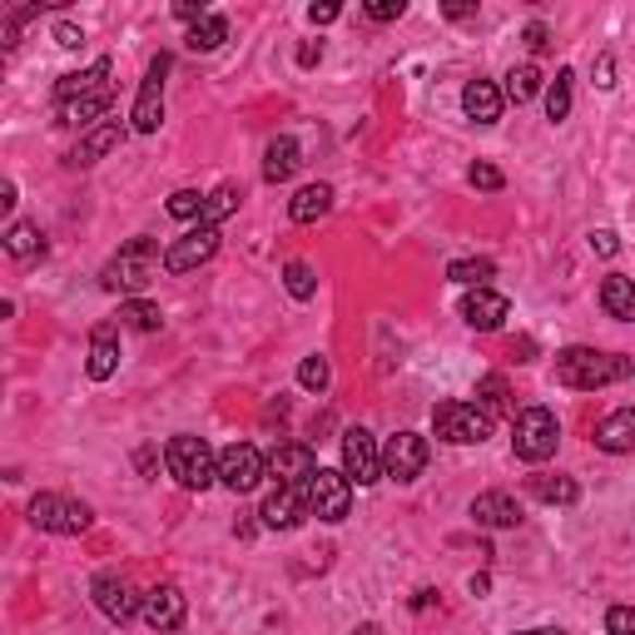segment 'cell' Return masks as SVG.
<instances>
[{
  "mask_svg": "<svg viewBox=\"0 0 635 635\" xmlns=\"http://www.w3.org/2000/svg\"><path fill=\"white\" fill-rule=\"evenodd\" d=\"M631 373H635V357L625 353H601V347H566V353H557V382L576 392L611 388V382H625Z\"/></svg>",
  "mask_w": 635,
  "mask_h": 635,
  "instance_id": "6da1fadb",
  "label": "cell"
},
{
  "mask_svg": "<svg viewBox=\"0 0 635 635\" xmlns=\"http://www.w3.org/2000/svg\"><path fill=\"white\" fill-rule=\"evenodd\" d=\"M155 264H159V248H155V239L149 234H139V239H130V244L120 248V254L105 264V273H100V283L110 293H145L149 289V279H155Z\"/></svg>",
  "mask_w": 635,
  "mask_h": 635,
  "instance_id": "7a4b0ae2",
  "label": "cell"
},
{
  "mask_svg": "<svg viewBox=\"0 0 635 635\" xmlns=\"http://www.w3.org/2000/svg\"><path fill=\"white\" fill-rule=\"evenodd\" d=\"M164 462H169V477L190 491H204L219 481V457H213V447L204 442V437H190V432L169 437Z\"/></svg>",
  "mask_w": 635,
  "mask_h": 635,
  "instance_id": "3957f363",
  "label": "cell"
},
{
  "mask_svg": "<svg viewBox=\"0 0 635 635\" xmlns=\"http://www.w3.org/2000/svg\"><path fill=\"white\" fill-rule=\"evenodd\" d=\"M561 442V423L551 407H526L516 413V427H512V452L522 462H547Z\"/></svg>",
  "mask_w": 635,
  "mask_h": 635,
  "instance_id": "277c9868",
  "label": "cell"
},
{
  "mask_svg": "<svg viewBox=\"0 0 635 635\" xmlns=\"http://www.w3.org/2000/svg\"><path fill=\"white\" fill-rule=\"evenodd\" d=\"M30 522L40 532H56V536H85L95 526V512L75 497H60V491H40L30 502Z\"/></svg>",
  "mask_w": 635,
  "mask_h": 635,
  "instance_id": "5b68a950",
  "label": "cell"
},
{
  "mask_svg": "<svg viewBox=\"0 0 635 635\" xmlns=\"http://www.w3.org/2000/svg\"><path fill=\"white\" fill-rule=\"evenodd\" d=\"M303 502H308V512L318 522H343L353 512V481H347V472L318 467L308 477V487H303Z\"/></svg>",
  "mask_w": 635,
  "mask_h": 635,
  "instance_id": "8992f818",
  "label": "cell"
},
{
  "mask_svg": "<svg viewBox=\"0 0 635 635\" xmlns=\"http://www.w3.org/2000/svg\"><path fill=\"white\" fill-rule=\"evenodd\" d=\"M432 427H437V437L452 447H477L491 437V417L481 413L477 402H442L432 413Z\"/></svg>",
  "mask_w": 635,
  "mask_h": 635,
  "instance_id": "52a82bcc",
  "label": "cell"
},
{
  "mask_svg": "<svg viewBox=\"0 0 635 635\" xmlns=\"http://www.w3.org/2000/svg\"><path fill=\"white\" fill-rule=\"evenodd\" d=\"M264 477H268V457L258 452L254 442H234V447H223L219 452V481L234 491V497L254 491Z\"/></svg>",
  "mask_w": 635,
  "mask_h": 635,
  "instance_id": "ba28073f",
  "label": "cell"
},
{
  "mask_svg": "<svg viewBox=\"0 0 635 635\" xmlns=\"http://www.w3.org/2000/svg\"><path fill=\"white\" fill-rule=\"evenodd\" d=\"M343 472L357 487H378L382 481V452L368 427H347L343 432Z\"/></svg>",
  "mask_w": 635,
  "mask_h": 635,
  "instance_id": "9c48e42d",
  "label": "cell"
},
{
  "mask_svg": "<svg viewBox=\"0 0 635 635\" xmlns=\"http://www.w3.org/2000/svg\"><path fill=\"white\" fill-rule=\"evenodd\" d=\"M427 437H417V432H398V437H388V447H382V477H392V481H417L427 472Z\"/></svg>",
  "mask_w": 635,
  "mask_h": 635,
  "instance_id": "30bf717a",
  "label": "cell"
},
{
  "mask_svg": "<svg viewBox=\"0 0 635 635\" xmlns=\"http://www.w3.org/2000/svg\"><path fill=\"white\" fill-rule=\"evenodd\" d=\"M89 591H95V606H100V611L110 615L114 625H130L134 615H145V596L134 591L124 576H114V571L95 576V586H89Z\"/></svg>",
  "mask_w": 635,
  "mask_h": 635,
  "instance_id": "8fae6325",
  "label": "cell"
},
{
  "mask_svg": "<svg viewBox=\"0 0 635 635\" xmlns=\"http://www.w3.org/2000/svg\"><path fill=\"white\" fill-rule=\"evenodd\" d=\"M164 75H169V56H155L145 85H139V100H134V114H130L139 134H155L164 124Z\"/></svg>",
  "mask_w": 635,
  "mask_h": 635,
  "instance_id": "7c38bea8",
  "label": "cell"
},
{
  "mask_svg": "<svg viewBox=\"0 0 635 635\" xmlns=\"http://www.w3.org/2000/svg\"><path fill=\"white\" fill-rule=\"evenodd\" d=\"M219 254V229L213 223H199V229H190L184 239H174L164 254V268L169 273H194L199 264H209V258Z\"/></svg>",
  "mask_w": 635,
  "mask_h": 635,
  "instance_id": "4fadbf2b",
  "label": "cell"
},
{
  "mask_svg": "<svg viewBox=\"0 0 635 635\" xmlns=\"http://www.w3.org/2000/svg\"><path fill=\"white\" fill-rule=\"evenodd\" d=\"M268 472L279 477V487H308V477L318 472V457H313L308 442H279L273 457H268Z\"/></svg>",
  "mask_w": 635,
  "mask_h": 635,
  "instance_id": "5bb4252c",
  "label": "cell"
},
{
  "mask_svg": "<svg viewBox=\"0 0 635 635\" xmlns=\"http://www.w3.org/2000/svg\"><path fill=\"white\" fill-rule=\"evenodd\" d=\"M512 318V303L502 298V293L491 289H472L467 298H462V323L477 328V333H497V328Z\"/></svg>",
  "mask_w": 635,
  "mask_h": 635,
  "instance_id": "9a60e30c",
  "label": "cell"
},
{
  "mask_svg": "<svg viewBox=\"0 0 635 635\" xmlns=\"http://www.w3.org/2000/svg\"><path fill=\"white\" fill-rule=\"evenodd\" d=\"M184 615H190V601H184V591H179L174 581H164V586H155V591L145 596V621L155 625V631H179Z\"/></svg>",
  "mask_w": 635,
  "mask_h": 635,
  "instance_id": "2e32d148",
  "label": "cell"
},
{
  "mask_svg": "<svg viewBox=\"0 0 635 635\" xmlns=\"http://www.w3.org/2000/svg\"><path fill=\"white\" fill-rule=\"evenodd\" d=\"M472 522L491 526V532H512V526H522V506H516L512 491H481L472 502Z\"/></svg>",
  "mask_w": 635,
  "mask_h": 635,
  "instance_id": "e0dca14e",
  "label": "cell"
},
{
  "mask_svg": "<svg viewBox=\"0 0 635 635\" xmlns=\"http://www.w3.org/2000/svg\"><path fill=\"white\" fill-rule=\"evenodd\" d=\"M303 512H308V502H303V491H298V487H279L264 506H258L264 526H273V532H293V526L303 522Z\"/></svg>",
  "mask_w": 635,
  "mask_h": 635,
  "instance_id": "ac0fdd59",
  "label": "cell"
},
{
  "mask_svg": "<svg viewBox=\"0 0 635 635\" xmlns=\"http://www.w3.org/2000/svg\"><path fill=\"white\" fill-rule=\"evenodd\" d=\"M105 89H110V60H95V65L80 70V75H60V85H56V105L85 100V95H105Z\"/></svg>",
  "mask_w": 635,
  "mask_h": 635,
  "instance_id": "d6986e66",
  "label": "cell"
},
{
  "mask_svg": "<svg viewBox=\"0 0 635 635\" xmlns=\"http://www.w3.org/2000/svg\"><path fill=\"white\" fill-rule=\"evenodd\" d=\"M462 110H467V120H477V124H497L502 120V89L491 85V80H467V89H462Z\"/></svg>",
  "mask_w": 635,
  "mask_h": 635,
  "instance_id": "ffe728a7",
  "label": "cell"
},
{
  "mask_svg": "<svg viewBox=\"0 0 635 635\" xmlns=\"http://www.w3.org/2000/svg\"><path fill=\"white\" fill-rule=\"evenodd\" d=\"M596 447L601 452H635V407H615L596 427Z\"/></svg>",
  "mask_w": 635,
  "mask_h": 635,
  "instance_id": "44dd1931",
  "label": "cell"
},
{
  "mask_svg": "<svg viewBox=\"0 0 635 635\" xmlns=\"http://www.w3.org/2000/svg\"><path fill=\"white\" fill-rule=\"evenodd\" d=\"M120 139H124V124H120V120H105V124H95V130H89L85 139H80V145H75V155H70V164H95V159H105L114 145H120Z\"/></svg>",
  "mask_w": 635,
  "mask_h": 635,
  "instance_id": "7402d4cb",
  "label": "cell"
},
{
  "mask_svg": "<svg viewBox=\"0 0 635 635\" xmlns=\"http://www.w3.org/2000/svg\"><path fill=\"white\" fill-rule=\"evenodd\" d=\"M298 164H303L298 139H293V134H279V139L268 145V155H264V179L268 184H283V179H293V169Z\"/></svg>",
  "mask_w": 635,
  "mask_h": 635,
  "instance_id": "603a6c76",
  "label": "cell"
},
{
  "mask_svg": "<svg viewBox=\"0 0 635 635\" xmlns=\"http://www.w3.org/2000/svg\"><path fill=\"white\" fill-rule=\"evenodd\" d=\"M526 491L547 506H576V497H581V487L571 477H561V472H536V477L526 481Z\"/></svg>",
  "mask_w": 635,
  "mask_h": 635,
  "instance_id": "cb8c5ba5",
  "label": "cell"
},
{
  "mask_svg": "<svg viewBox=\"0 0 635 635\" xmlns=\"http://www.w3.org/2000/svg\"><path fill=\"white\" fill-rule=\"evenodd\" d=\"M601 308L611 313V318H621V323H635V279L611 273V279L601 283Z\"/></svg>",
  "mask_w": 635,
  "mask_h": 635,
  "instance_id": "d4e9b609",
  "label": "cell"
},
{
  "mask_svg": "<svg viewBox=\"0 0 635 635\" xmlns=\"http://www.w3.org/2000/svg\"><path fill=\"white\" fill-rule=\"evenodd\" d=\"M110 105H114L110 89H105V95H85V100H70V105H60V124H80V130H95V124L110 114Z\"/></svg>",
  "mask_w": 635,
  "mask_h": 635,
  "instance_id": "484cf974",
  "label": "cell"
},
{
  "mask_svg": "<svg viewBox=\"0 0 635 635\" xmlns=\"http://www.w3.org/2000/svg\"><path fill=\"white\" fill-rule=\"evenodd\" d=\"M328 209H333V190H328V184H303V190L289 199L293 223H313V219H323Z\"/></svg>",
  "mask_w": 635,
  "mask_h": 635,
  "instance_id": "4316f807",
  "label": "cell"
},
{
  "mask_svg": "<svg viewBox=\"0 0 635 635\" xmlns=\"http://www.w3.org/2000/svg\"><path fill=\"white\" fill-rule=\"evenodd\" d=\"M114 368H120V347H114V333H110V328H95V343H89L85 373L95 382H105V378H114Z\"/></svg>",
  "mask_w": 635,
  "mask_h": 635,
  "instance_id": "83f0119b",
  "label": "cell"
},
{
  "mask_svg": "<svg viewBox=\"0 0 635 635\" xmlns=\"http://www.w3.org/2000/svg\"><path fill=\"white\" fill-rule=\"evenodd\" d=\"M477 407L487 417H497V413H506V407H512V388H506L502 373H487V378L477 382Z\"/></svg>",
  "mask_w": 635,
  "mask_h": 635,
  "instance_id": "f1b7e54d",
  "label": "cell"
},
{
  "mask_svg": "<svg viewBox=\"0 0 635 635\" xmlns=\"http://www.w3.org/2000/svg\"><path fill=\"white\" fill-rule=\"evenodd\" d=\"M223 40H229V21L209 11L204 21H194V25H190V40H184V45H190V50H219Z\"/></svg>",
  "mask_w": 635,
  "mask_h": 635,
  "instance_id": "f546056e",
  "label": "cell"
},
{
  "mask_svg": "<svg viewBox=\"0 0 635 635\" xmlns=\"http://www.w3.org/2000/svg\"><path fill=\"white\" fill-rule=\"evenodd\" d=\"M120 318H124V328H139V333H159V328H164V313H159V303H145V298L120 303Z\"/></svg>",
  "mask_w": 635,
  "mask_h": 635,
  "instance_id": "4dcf8cb0",
  "label": "cell"
},
{
  "mask_svg": "<svg viewBox=\"0 0 635 635\" xmlns=\"http://www.w3.org/2000/svg\"><path fill=\"white\" fill-rule=\"evenodd\" d=\"M239 199H244V190H239V184H219V190L204 199V219L199 223H213V229H219V223L239 209Z\"/></svg>",
  "mask_w": 635,
  "mask_h": 635,
  "instance_id": "1f68e13d",
  "label": "cell"
},
{
  "mask_svg": "<svg viewBox=\"0 0 635 635\" xmlns=\"http://www.w3.org/2000/svg\"><path fill=\"white\" fill-rule=\"evenodd\" d=\"M5 254H11V258H35V254H45L40 229H35V223H11V229H5Z\"/></svg>",
  "mask_w": 635,
  "mask_h": 635,
  "instance_id": "d6a6232c",
  "label": "cell"
},
{
  "mask_svg": "<svg viewBox=\"0 0 635 635\" xmlns=\"http://www.w3.org/2000/svg\"><path fill=\"white\" fill-rule=\"evenodd\" d=\"M491 273H497V264H491V258H457V264L447 268V279L467 283V289H487Z\"/></svg>",
  "mask_w": 635,
  "mask_h": 635,
  "instance_id": "836d02e7",
  "label": "cell"
},
{
  "mask_svg": "<svg viewBox=\"0 0 635 635\" xmlns=\"http://www.w3.org/2000/svg\"><path fill=\"white\" fill-rule=\"evenodd\" d=\"M571 80H576L571 70H557V80L547 85V120L551 124H561L571 114Z\"/></svg>",
  "mask_w": 635,
  "mask_h": 635,
  "instance_id": "e575fe53",
  "label": "cell"
},
{
  "mask_svg": "<svg viewBox=\"0 0 635 635\" xmlns=\"http://www.w3.org/2000/svg\"><path fill=\"white\" fill-rule=\"evenodd\" d=\"M536 89H541V70L536 65H516L512 75H506V100L526 105V100H536Z\"/></svg>",
  "mask_w": 635,
  "mask_h": 635,
  "instance_id": "d590c367",
  "label": "cell"
},
{
  "mask_svg": "<svg viewBox=\"0 0 635 635\" xmlns=\"http://www.w3.org/2000/svg\"><path fill=\"white\" fill-rule=\"evenodd\" d=\"M283 289H289L298 303H308L313 293H318V279H313V268H308V264H298V258H293V264L283 268Z\"/></svg>",
  "mask_w": 635,
  "mask_h": 635,
  "instance_id": "8d00e7d4",
  "label": "cell"
},
{
  "mask_svg": "<svg viewBox=\"0 0 635 635\" xmlns=\"http://www.w3.org/2000/svg\"><path fill=\"white\" fill-rule=\"evenodd\" d=\"M328 378H333L328 357H318V353L303 357V368H298V382H303V388H308V392H323V388H328Z\"/></svg>",
  "mask_w": 635,
  "mask_h": 635,
  "instance_id": "74e56055",
  "label": "cell"
},
{
  "mask_svg": "<svg viewBox=\"0 0 635 635\" xmlns=\"http://www.w3.org/2000/svg\"><path fill=\"white\" fill-rule=\"evenodd\" d=\"M169 213H174V219H204V194L199 190L169 194Z\"/></svg>",
  "mask_w": 635,
  "mask_h": 635,
  "instance_id": "f35d334b",
  "label": "cell"
},
{
  "mask_svg": "<svg viewBox=\"0 0 635 635\" xmlns=\"http://www.w3.org/2000/svg\"><path fill=\"white\" fill-rule=\"evenodd\" d=\"M606 635H635V606H611L606 611Z\"/></svg>",
  "mask_w": 635,
  "mask_h": 635,
  "instance_id": "ab89813d",
  "label": "cell"
},
{
  "mask_svg": "<svg viewBox=\"0 0 635 635\" xmlns=\"http://www.w3.org/2000/svg\"><path fill=\"white\" fill-rule=\"evenodd\" d=\"M467 179H472V190H487V194H497V190L506 184L502 169H491V164H472V169H467Z\"/></svg>",
  "mask_w": 635,
  "mask_h": 635,
  "instance_id": "60d3db41",
  "label": "cell"
},
{
  "mask_svg": "<svg viewBox=\"0 0 635 635\" xmlns=\"http://www.w3.org/2000/svg\"><path fill=\"white\" fill-rule=\"evenodd\" d=\"M368 15L373 21H398V15H407V0H368Z\"/></svg>",
  "mask_w": 635,
  "mask_h": 635,
  "instance_id": "b9f144b4",
  "label": "cell"
},
{
  "mask_svg": "<svg viewBox=\"0 0 635 635\" xmlns=\"http://www.w3.org/2000/svg\"><path fill=\"white\" fill-rule=\"evenodd\" d=\"M338 15H343V5H338V0H323V5H308V21H313V25H333Z\"/></svg>",
  "mask_w": 635,
  "mask_h": 635,
  "instance_id": "7bdbcfd3",
  "label": "cell"
},
{
  "mask_svg": "<svg viewBox=\"0 0 635 635\" xmlns=\"http://www.w3.org/2000/svg\"><path fill=\"white\" fill-rule=\"evenodd\" d=\"M596 85L615 89V56H596Z\"/></svg>",
  "mask_w": 635,
  "mask_h": 635,
  "instance_id": "ee69618b",
  "label": "cell"
},
{
  "mask_svg": "<svg viewBox=\"0 0 635 635\" xmlns=\"http://www.w3.org/2000/svg\"><path fill=\"white\" fill-rule=\"evenodd\" d=\"M522 40L532 45L536 56H541V50H547V45H551V35H547V25H541V21H532V25H526V35H522Z\"/></svg>",
  "mask_w": 635,
  "mask_h": 635,
  "instance_id": "f6af8a7d",
  "label": "cell"
},
{
  "mask_svg": "<svg viewBox=\"0 0 635 635\" xmlns=\"http://www.w3.org/2000/svg\"><path fill=\"white\" fill-rule=\"evenodd\" d=\"M591 248H596V254H601V258H611L615 248H621V239H615L611 229H596V234H591Z\"/></svg>",
  "mask_w": 635,
  "mask_h": 635,
  "instance_id": "bcb514c9",
  "label": "cell"
},
{
  "mask_svg": "<svg viewBox=\"0 0 635 635\" xmlns=\"http://www.w3.org/2000/svg\"><path fill=\"white\" fill-rule=\"evenodd\" d=\"M318 60H323V40H303V45H298V65L313 70Z\"/></svg>",
  "mask_w": 635,
  "mask_h": 635,
  "instance_id": "7dc6e473",
  "label": "cell"
},
{
  "mask_svg": "<svg viewBox=\"0 0 635 635\" xmlns=\"http://www.w3.org/2000/svg\"><path fill=\"white\" fill-rule=\"evenodd\" d=\"M56 40L65 45V50H75V45H85V30H80V25H56Z\"/></svg>",
  "mask_w": 635,
  "mask_h": 635,
  "instance_id": "c3c4849f",
  "label": "cell"
},
{
  "mask_svg": "<svg viewBox=\"0 0 635 635\" xmlns=\"http://www.w3.org/2000/svg\"><path fill=\"white\" fill-rule=\"evenodd\" d=\"M0 209H5V213L15 209V184H11V179H5V184H0Z\"/></svg>",
  "mask_w": 635,
  "mask_h": 635,
  "instance_id": "681fc988",
  "label": "cell"
},
{
  "mask_svg": "<svg viewBox=\"0 0 635 635\" xmlns=\"http://www.w3.org/2000/svg\"><path fill=\"white\" fill-rule=\"evenodd\" d=\"M447 15H452V21H467V15H477V5H462L457 0V5H447Z\"/></svg>",
  "mask_w": 635,
  "mask_h": 635,
  "instance_id": "f907efd6",
  "label": "cell"
},
{
  "mask_svg": "<svg viewBox=\"0 0 635 635\" xmlns=\"http://www.w3.org/2000/svg\"><path fill=\"white\" fill-rule=\"evenodd\" d=\"M353 635H382V625H373V621H368V625H357Z\"/></svg>",
  "mask_w": 635,
  "mask_h": 635,
  "instance_id": "816d5d0a",
  "label": "cell"
},
{
  "mask_svg": "<svg viewBox=\"0 0 635 635\" xmlns=\"http://www.w3.org/2000/svg\"><path fill=\"white\" fill-rule=\"evenodd\" d=\"M522 635H566V631H522Z\"/></svg>",
  "mask_w": 635,
  "mask_h": 635,
  "instance_id": "f5cc1de1",
  "label": "cell"
}]
</instances>
